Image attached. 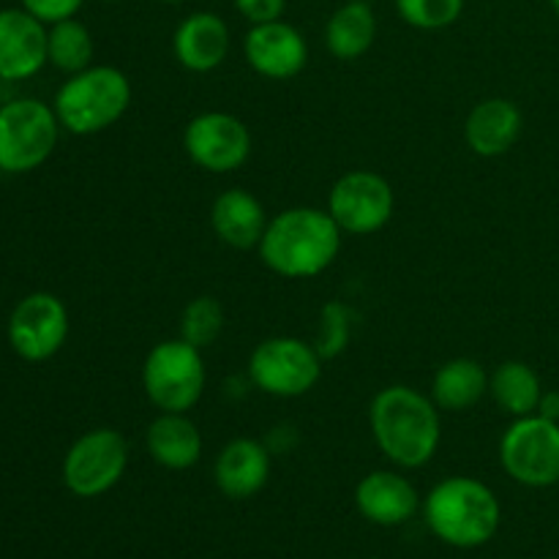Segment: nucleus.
<instances>
[{
  "label": "nucleus",
  "instance_id": "nucleus-17",
  "mask_svg": "<svg viewBox=\"0 0 559 559\" xmlns=\"http://www.w3.org/2000/svg\"><path fill=\"white\" fill-rule=\"evenodd\" d=\"M355 506L360 516L369 519L380 527H399L409 522L418 511V491L404 475L393 469H374L366 478H360L355 489Z\"/></svg>",
  "mask_w": 559,
  "mask_h": 559
},
{
  "label": "nucleus",
  "instance_id": "nucleus-28",
  "mask_svg": "<svg viewBox=\"0 0 559 559\" xmlns=\"http://www.w3.org/2000/svg\"><path fill=\"white\" fill-rule=\"evenodd\" d=\"M82 5H85V0H22V9L31 11L44 25L71 20V16L80 14Z\"/></svg>",
  "mask_w": 559,
  "mask_h": 559
},
{
  "label": "nucleus",
  "instance_id": "nucleus-33",
  "mask_svg": "<svg viewBox=\"0 0 559 559\" xmlns=\"http://www.w3.org/2000/svg\"><path fill=\"white\" fill-rule=\"evenodd\" d=\"M107 3H123V0H107Z\"/></svg>",
  "mask_w": 559,
  "mask_h": 559
},
{
  "label": "nucleus",
  "instance_id": "nucleus-3",
  "mask_svg": "<svg viewBox=\"0 0 559 559\" xmlns=\"http://www.w3.org/2000/svg\"><path fill=\"white\" fill-rule=\"evenodd\" d=\"M424 519L431 533L456 549H475L489 544L502 522V508L495 491L478 478L456 475L429 491Z\"/></svg>",
  "mask_w": 559,
  "mask_h": 559
},
{
  "label": "nucleus",
  "instance_id": "nucleus-32",
  "mask_svg": "<svg viewBox=\"0 0 559 559\" xmlns=\"http://www.w3.org/2000/svg\"><path fill=\"white\" fill-rule=\"evenodd\" d=\"M551 9H555L557 16H559V0H551Z\"/></svg>",
  "mask_w": 559,
  "mask_h": 559
},
{
  "label": "nucleus",
  "instance_id": "nucleus-22",
  "mask_svg": "<svg viewBox=\"0 0 559 559\" xmlns=\"http://www.w3.org/2000/svg\"><path fill=\"white\" fill-rule=\"evenodd\" d=\"M489 393V374L473 358H453L435 371L431 402L445 413H467Z\"/></svg>",
  "mask_w": 559,
  "mask_h": 559
},
{
  "label": "nucleus",
  "instance_id": "nucleus-21",
  "mask_svg": "<svg viewBox=\"0 0 559 559\" xmlns=\"http://www.w3.org/2000/svg\"><path fill=\"white\" fill-rule=\"evenodd\" d=\"M377 38V16L369 0H347L325 22V47L338 60H358Z\"/></svg>",
  "mask_w": 559,
  "mask_h": 559
},
{
  "label": "nucleus",
  "instance_id": "nucleus-24",
  "mask_svg": "<svg viewBox=\"0 0 559 559\" xmlns=\"http://www.w3.org/2000/svg\"><path fill=\"white\" fill-rule=\"evenodd\" d=\"M47 60L58 71L76 74L93 66V36L76 16L47 25Z\"/></svg>",
  "mask_w": 559,
  "mask_h": 559
},
{
  "label": "nucleus",
  "instance_id": "nucleus-14",
  "mask_svg": "<svg viewBox=\"0 0 559 559\" xmlns=\"http://www.w3.org/2000/svg\"><path fill=\"white\" fill-rule=\"evenodd\" d=\"M47 63V25L25 9L0 11V80H31Z\"/></svg>",
  "mask_w": 559,
  "mask_h": 559
},
{
  "label": "nucleus",
  "instance_id": "nucleus-20",
  "mask_svg": "<svg viewBox=\"0 0 559 559\" xmlns=\"http://www.w3.org/2000/svg\"><path fill=\"white\" fill-rule=\"evenodd\" d=\"M153 462L164 469H189L202 459V435L189 413H158L145 431Z\"/></svg>",
  "mask_w": 559,
  "mask_h": 559
},
{
  "label": "nucleus",
  "instance_id": "nucleus-34",
  "mask_svg": "<svg viewBox=\"0 0 559 559\" xmlns=\"http://www.w3.org/2000/svg\"><path fill=\"white\" fill-rule=\"evenodd\" d=\"M369 3H374V0H369Z\"/></svg>",
  "mask_w": 559,
  "mask_h": 559
},
{
  "label": "nucleus",
  "instance_id": "nucleus-4",
  "mask_svg": "<svg viewBox=\"0 0 559 559\" xmlns=\"http://www.w3.org/2000/svg\"><path fill=\"white\" fill-rule=\"evenodd\" d=\"M131 104V82L115 66H87L69 74L55 93L52 109L60 129L76 136L102 134L118 123Z\"/></svg>",
  "mask_w": 559,
  "mask_h": 559
},
{
  "label": "nucleus",
  "instance_id": "nucleus-25",
  "mask_svg": "<svg viewBox=\"0 0 559 559\" xmlns=\"http://www.w3.org/2000/svg\"><path fill=\"white\" fill-rule=\"evenodd\" d=\"M224 331V309L211 295L189 300L180 314V338L194 344L197 349H205L216 344V338Z\"/></svg>",
  "mask_w": 559,
  "mask_h": 559
},
{
  "label": "nucleus",
  "instance_id": "nucleus-27",
  "mask_svg": "<svg viewBox=\"0 0 559 559\" xmlns=\"http://www.w3.org/2000/svg\"><path fill=\"white\" fill-rule=\"evenodd\" d=\"M396 11L409 27L442 31L462 16L464 0H396Z\"/></svg>",
  "mask_w": 559,
  "mask_h": 559
},
{
  "label": "nucleus",
  "instance_id": "nucleus-9",
  "mask_svg": "<svg viewBox=\"0 0 559 559\" xmlns=\"http://www.w3.org/2000/svg\"><path fill=\"white\" fill-rule=\"evenodd\" d=\"M129 467V442L115 429L85 431L63 456L66 489L82 500L107 495Z\"/></svg>",
  "mask_w": 559,
  "mask_h": 559
},
{
  "label": "nucleus",
  "instance_id": "nucleus-7",
  "mask_svg": "<svg viewBox=\"0 0 559 559\" xmlns=\"http://www.w3.org/2000/svg\"><path fill=\"white\" fill-rule=\"evenodd\" d=\"M322 377V358L314 344L298 336H273L257 344L249 358V380L276 399H298Z\"/></svg>",
  "mask_w": 559,
  "mask_h": 559
},
{
  "label": "nucleus",
  "instance_id": "nucleus-30",
  "mask_svg": "<svg viewBox=\"0 0 559 559\" xmlns=\"http://www.w3.org/2000/svg\"><path fill=\"white\" fill-rule=\"evenodd\" d=\"M538 415H544V418L549 420H557L559 424V391H544V396H540V404H538Z\"/></svg>",
  "mask_w": 559,
  "mask_h": 559
},
{
  "label": "nucleus",
  "instance_id": "nucleus-11",
  "mask_svg": "<svg viewBox=\"0 0 559 559\" xmlns=\"http://www.w3.org/2000/svg\"><path fill=\"white\" fill-rule=\"evenodd\" d=\"M69 338V309L52 293H31L11 309L9 344L27 364L58 355Z\"/></svg>",
  "mask_w": 559,
  "mask_h": 559
},
{
  "label": "nucleus",
  "instance_id": "nucleus-15",
  "mask_svg": "<svg viewBox=\"0 0 559 559\" xmlns=\"http://www.w3.org/2000/svg\"><path fill=\"white\" fill-rule=\"evenodd\" d=\"M271 478V448L251 437H235L218 451L213 480L229 500H251Z\"/></svg>",
  "mask_w": 559,
  "mask_h": 559
},
{
  "label": "nucleus",
  "instance_id": "nucleus-16",
  "mask_svg": "<svg viewBox=\"0 0 559 559\" xmlns=\"http://www.w3.org/2000/svg\"><path fill=\"white\" fill-rule=\"evenodd\" d=\"M229 44V25L213 11H194L173 33V52L178 63L186 71L194 74H207L216 71L227 60Z\"/></svg>",
  "mask_w": 559,
  "mask_h": 559
},
{
  "label": "nucleus",
  "instance_id": "nucleus-19",
  "mask_svg": "<svg viewBox=\"0 0 559 559\" xmlns=\"http://www.w3.org/2000/svg\"><path fill=\"white\" fill-rule=\"evenodd\" d=\"M211 227L229 249H257L265 235L267 216L262 202L249 189H227L216 197L211 207Z\"/></svg>",
  "mask_w": 559,
  "mask_h": 559
},
{
  "label": "nucleus",
  "instance_id": "nucleus-31",
  "mask_svg": "<svg viewBox=\"0 0 559 559\" xmlns=\"http://www.w3.org/2000/svg\"><path fill=\"white\" fill-rule=\"evenodd\" d=\"M162 3H169V5H178V3H183V0H162Z\"/></svg>",
  "mask_w": 559,
  "mask_h": 559
},
{
  "label": "nucleus",
  "instance_id": "nucleus-26",
  "mask_svg": "<svg viewBox=\"0 0 559 559\" xmlns=\"http://www.w3.org/2000/svg\"><path fill=\"white\" fill-rule=\"evenodd\" d=\"M349 338H353V309L342 300H328L317 322V353L322 360L338 358L349 347Z\"/></svg>",
  "mask_w": 559,
  "mask_h": 559
},
{
  "label": "nucleus",
  "instance_id": "nucleus-5",
  "mask_svg": "<svg viewBox=\"0 0 559 559\" xmlns=\"http://www.w3.org/2000/svg\"><path fill=\"white\" fill-rule=\"evenodd\" d=\"M202 349L183 338L158 342L142 364V388L158 413H189L205 393Z\"/></svg>",
  "mask_w": 559,
  "mask_h": 559
},
{
  "label": "nucleus",
  "instance_id": "nucleus-2",
  "mask_svg": "<svg viewBox=\"0 0 559 559\" xmlns=\"http://www.w3.org/2000/svg\"><path fill=\"white\" fill-rule=\"evenodd\" d=\"M342 229L322 207H287L267 218L260 240V260L282 278H314L336 262Z\"/></svg>",
  "mask_w": 559,
  "mask_h": 559
},
{
  "label": "nucleus",
  "instance_id": "nucleus-8",
  "mask_svg": "<svg viewBox=\"0 0 559 559\" xmlns=\"http://www.w3.org/2000/svg\"><path fill=\"white\" fill-rule=\"evenodd\" d=\"M502 469L516 484L546 489L559 484V424L544 415H524L500 440Z\"/></svg>",
  "mask_w": 559,
  "mask_h": 559
},
{
  "label": "nucleus",
  "instance_id": "nucleus-10",
  "mask_svg": "<svg viewBox=\"0 0 559 559\" xmlns=\"http://www.w3.org/2000/svg\"><path fill=\"white\" fill-rule=\"evenodd\" d=\"M396 197L388 178L371 169H353L333 183L328 213L347 235H374L391 222Z\"/></svg>",
  "mask_w": 559,
  "mask_h": 559
},
{
  "label": "nucleus",
  "instance_id": "nucleus-12",
  "mask_svg": "<svg viewBox=\"0 0 559 559\" xmlns=\"http://www.w3.org/2000/svg\"><path fill=\"white\" fill-rule=\"evenodd\" d=\"M183 151L205 173H235L251 156V131L238 115L202 112L186 123Z\"/></svg>",
  "mask_w": 559,
  "mask_h": 559
},
{
  "label": "nucleus",
  "instance_id": "nucleus-18",
  "mask_svg": "<svg viewBox=\"0 0 559 559\" xmlns=\"http://www.w3.org/2000/svg\"><path fill=\"white\" fill-rule=\"evenodd\" d=\"M522 129V109L511 98H484L464 120V140L475 156L497 158L516 145Z\"/></svg>",
  "mask_w": 559,
  "mask_h": 559
},
{
  "label": "nucleus",
  "instance_id": "nucleus-6",
  "mask_svg": "<svg viewBox=\"0 0 559 559\" xmlns=\"http://www.w3.org/2000/svg\"><path fill=\"white\" fill-rule=\"evenodd\" d=\"M60 120L38 98H11L0 107V173L25 175L55 153Z\"/></svg>",
  "mask_w": 559,
  "mask_h": 559
},
{
  "label": "nucleus",
  "instance_id": "nucleus-1",
  "mask_svg": "<svg viewBox=\"0 0 559 559\" xmlns=\"http://www.w3.org/2000/svg\"><path fill=\"white\" fill-rule=\"evenodd\" d=\"M369 426L382 456L402 469L426 467L440 451V407L409 385L382 388L369 404Z\"/></svg>",
  "mask_w": 559,
  "mask_h": 559
},
{
  "label": "nucleus",
  "instance_id": "nucleus-23",
  "mask_svg": "<svg viewBox=\"0 0 559 559\" xmlns=\"http://www.w3.org/2000/svg\"><path fill=\"white\" fill-rule=\"evenodd\" d=\"M489 393L497 407L506 409L513 418H524V415L538 413L544 385L533 366L524 360H506L489 374Z\"/></svg>",
  "mask_w": 559,
  "mask_h": 559
},
{
  "label": "nucleus",
  "instance_id": "nucleus-29",
  "mask_svg": "<svg viewBox=\"0 0 559 559\" xmlns=\"http://www.w3.org/2000/svg\"><path fill=\"white\" fill-rule=\"evenodd\" d=\"M238 14L249 20L251 25H262V22L282 20L287 0H233Z\"/></svg>",
  "mask_w": 559,
  "mask_h": 559
},
{
  "label": "nucleus",
  "instance_id": "nucleus-13",
  "mask_svg": "<svg viewBox=\"0 0 559 559\" xmlns=\"http://www.w3.org/2000/svg\"><path fill=\"white\" fill-rule=\"evenodd\" d=\"M243 55L251 71L265 80H293L309 63V44L304 33L284 20L251 25L243 38Z\"/></svg>",
  "mask_w": 559,
  "mask_h": 559
}]
</instances>
